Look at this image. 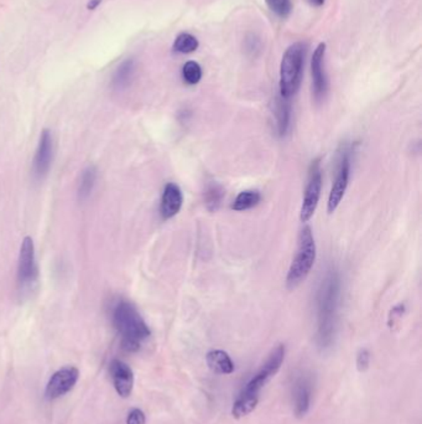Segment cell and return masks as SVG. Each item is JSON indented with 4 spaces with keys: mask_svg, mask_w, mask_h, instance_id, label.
<instances>
[{
    "mask_svg": "<svg viewBox=\"0 0 422 424\" xmlns=\"http://www.w3.org/2000/svg\"><path fill=\"white\" fill-rule=\"evenodd\" d=\"M80 378V371L75 366H66L60 369L50 377L45 396L48 401L58 400L68 393L76 386Z\"/></svg>",
    "mask_w": 422,
    "mask_h": 424,
    "instance_id": "10",
    "label": "cell"
},
{
    "mask_svg": "<svg viewBox=\"0 0 422 424\" xmlns=\"http://www.w3.org/2000/svg\"><path fill=\"white\" fill-rule=\"evenodd\" d=\"M183 196L181 189L176 184L168 183L163 189L161 203H160V215L163 220H170L176 216L183 208Z\"/></svg>",
    "mask_w": 422,
    "mask_h": 424,
    "instance_id": "14",
    "label": "cell"
},
{
    "mask_svg": "<svg viewBox=\"0 0 422 424\" xmlns=\"http://www.w3.org/2000/svg\"><path fill=\"white\" fill-rule=\"evenodd\" d=\"M265 3L268 5L269 9L281 19H286L288 15L291 14V10H293L291 0H265Z\"/></svg>",
    "mask_w": 422,
    "mask_h": 424,
    "instance_id": "22",
    "label": "cell"
},
{
    "mask_svg": "<svg viewBox=\"0 0 422 424\" xmlns=\"http://www.w3.org/2000/svg\"><path fill=\"white\" fill-rule=\"evenodd\" d=\"M53 159V138L51 132L43 129L38 140V149L33 161V175L36 180H43L51 168Z\"/></svg>",
    "mask_w": 422,
    "mask_h": 424,
    "instance_id": "11",
    "label": "cell"
},
{
    "mask_svg": "<svg viewBox=\"0 0 422 424\" xmlns=\"http://www.w3.org/2000/svg\"><path fill=\"white\" fill-rule=\"evenodd\" d=\"M322 190V170L320 159L312 161L311 168L308 171V181H307L305 196L303 205L300 210V220L307 222L311 220L313 213L316 211L317 205L320 201Z\"/></svg>",
    "mask_w": 422,
    "mask_h": 424,
    "instance_id": "9",
    "label": "cell"
},
{
    "mask_svg": "<svg viewBox=\"0 0 422 424\" xmlns=\"http://www.w3.org/2000/svg\"><path fill=\"white\" fill-rule=\"evenodd\" d=\"M355 365H357V370L359 372H365L369 369L370 352L367 349H360L358 351Z\"/></svg>",
    "mask_w": 422,
    "mask_h": 424,
    "instance_id": "24",
    "label": "cell"
},
{
    "mask_svg": "<svg viewBox=\"0 0 422 424\" xmlns=\"http://www.w3.org/2000/svg\"><path fill=\"white\" fill-rule=\"evenodd\" d=\"M38 282V265L35 255L34 241L31 237H25L20 247L18 263V285L20 293H28L34 290Z\"/></svg>",
    "mask_w": 422,
    "mask_h": 424,
    "instance_id": "6",
    "label": "cell"
},
{
    "mask_svg": "<svg viewBox=\"0 0 422 424\" xmlns=\"http://www.w3.org/2000/svg\"><path fill=\"white\" fill-rule=\"evenodd\" d=\"M183 81L190 86L200 83L202 78V68L200 63L196 61H188L185 63L183 68Z\"/></svg>",
    "mask_w": 422,
    "mask_h": 424,
    "instance_id": "21",
    "label": "cell"
},
{
    "mask_svg": "<svg viewBox=\"0 0 422 424\" xmlns=\"http://www.w3.org/2000/svg\"><path fill=\"white\" fill-rule=\"evenodd\" d=\"M305 45L295 43L283 53L280 65V97L290 100L296 95L303 80Z\"/></svg>",
    "mask_w": 422,
    "mask_h": 424,
    "instance_id": "4",
    "label": "cell"
},
{
    "mask_svg": "<svg viewBox=\"0 0 422 424\" xmlns=\"http://www.w3.org/2000/svg\"><path fill=\"white\" fill-rule=\"evenodd\" d=\"M260 194L253 190H247L235 198L234 203L232 205V208L234 211H247L250 208H255L260 203Z\"/></svg>",
    "mask_w": 422,
    "mask_h": 424,
    "instance_id": "18",
    "label": "cell"
},
{
    "mask_svg": "<svg viewBox=\"0 0 422 424\" xmlns=\"http://www.w3.org/2000/svg\"><path fill=\"white\" fill-rule=\"evenodd\" d=\"M350 175V150L348 145L342 147L338 153V163H337L336 179L333 181L331 193L328 196L327 211L328 213L336 211L338 205L341 203L342 198L345 196V190L348 188Z\"/></svg>",
    "mask_w": 422,
    "mask_h": 424,
    "instance_id": "8",
    "label": "cell"
},
{
    "mask_svg": "<svg viewBox=\"0 0 422 424\" xmlns=\"http://www.w3.org/2000/svg\"><path fill=\"white\" fill-rule=\"evenodd\" d=\"M135 68H136L133 58H128L120 63L113 75V80H112L113 87L117 90H123L125 87L129 86L131 80L134 78Z\"/></svg>",
    "mask_w": 422,
    "mask_h": 424,
    "instance_id": "16",
    "label": "cell"
},
{
    "mask_svg": "<svg viewBox=\"0 0 422 424\" xmlns=\"http://www.w3.org/2000/svg\"><path fill=\"white\" fill-rule=\"evenodd\" d=\"M340 290V275L336 270H328L317 293L316 342L322 351L330 350L336 341Z\"/></svg>",
    "mask_w": 422,
    "mask_h": 424,
    "instance_id": "1",
    "label": "cell"
},
{
    "mask_svg": "<svg viewBox=\"0 0 422 424\" xmlns=\"http://www.w3.org/2000/svg\"><path fill=\"white\" fill-rule=\"evenodd\" d=\"M103 0H88L87 3V9L88 10H96L99 5H101Z\"/></svg>",
    "mask_w": 422,
    "mask_h": 424,
    "instance_id": "27",
    "label": "cell"
},
{
    "mask_svg": "<svg viewBox=\"0 0 422 424\" xmlns=\"http://www.w3.org/2000/svg\"><path fill=\"white\" fill-rule=\"evenodd\" d=\"M198 46H200V43L193 35L188 34V33H181L175 39L173 48L175 53L186 55V53H195Z\"/></svg>",
    "mask_w": 422,
    "mask_h": 424,
    "instance_id": "19",
    "label": "cell"
},
{
    "mask_svg": "<svg viewBox=\"0 0 422 424\" xmlns=\"http://www.w3.org/2000/svg\"><path fill=\"white\" fill-rule=\"evenodd\" d=\"M325 56H326V43H320L315 48L311 60L312 86H313V95L317 102L325 100L328 91V81L325 71Z\"/></svg>",
    "mask_w": 422,
    "mask_h": 424,
    "instance_id": "12",
    "label": "cell"
},
{
    "mask_svg": "<svg viewBox=\"0 0 422 424\" xmlns=\"http://www.w3.org/2000/svg\"><path fill=\"white\" fill-rule=\"evenodd\" d=\"M285 355H286V347L283 344L278 345L269 354L264 364L244 386V388L242 390L238 398L233 403L232 415L234 418L237 420L243 418L245 415H250L256 408V406L259 403L261 391L264 390L265 386L268 385L270 380L283 366Z\"/></svg>",
    "mask_w": 422,
    "mask_h": 424,
    "instance_id": "2",
    "label": "cell"
},
{
    "mask_svg": "<svg viewBox=\"0 0 422 424\" xmlns=\"http://www.w3.org/2000/svg\"><path fill=\"white\" fill-rule=\"evenodd\" d=\"M315 391V380L311 372L298 371L293 377L291 386L293 396V415L298 418H303L311 410L312 400Z\"/></svg>",
    "mask_w": 422,
    "mask_h": 424,
    "instance_id": "7",
    "label": "cell"
},
{
    "mask_svg": "<svg viewBox=\"0 0 422 424\" xmlns=\"http://www.w3.org/2000/svg\"><path fill=\"white\" fill-rule=\"evenodd\" d=\"M112 323L120 336V344L125 351L136 352L141 344L151 335L148 324L140 315L134 304L119 300L112 312Z\"/></svg>",
    "mask_w": 422,
    "mask_h": 424,
    "instance_id": "3",
    "label": "cell"
},
{
    "mask_svg": "<svg viewBox=\"0 0 422 424\" xmlns=\"http://www.w3.org/2000/svg\"><path fill=\"white\" fill-rule=\"evenodd\" d=\"M96 181L97 169L94 166H88L87 169L83 170L78 185V196L81 200H86L91 196L92 191L96 186Z\"/></svg>",
    "mask_w": 422,
    "mask_h": 424,
    "instance_id": "17",
    "label": "cell"
},
{
    "mask_svg": "<svg viewBox=\"0 0 422 424\" xmlns=\"http://www.w3.org/2000/svg\"><path fill=\"white\" fill-rule=\"evenodd\" d=\"M146 423V415H145L144 410L140 408H133L128 413L126 417V424H145Z\"/></svg>",
    "mask_w": 422,
    "mask_h": 424,
    "instance_id": "25",
    "label": "cell"
},
{
    "mask_svg": "<svg viewBox=\"0 0 422 424\" xmlns=\"http://www.w3.org/2000/svg\"><path fill=\"white\" fill-rule=\"evenodd\" d=\"M223 190L218 185H212L207 189L206 191V205L207 208L211 211H216L217 208L221 205L222 198H223Z\"/></svg>",
    "mask_w": 422,
    "mask_h": 424,
    "instance_id": "23",
    "label": "cell"
},
{
    "mask_svg": "<svg viewBox=\"0 0 422 424\" xmlns=\"http://www.w3.org/2000/svg\"><path fill=\"white\" fill-rule=\"evenodd\" d=\"M316 243L311 228L303 227L298 236V251L288 270L286 285L288 288L298 287L311 272L316 260Z\"/></svg>",
    "mask_w": 422,
    "mask_h": 424,
    "instance_id": "5",
    "label": "cell"
},
{
    "mask_svg": "<svg viewBox=\"0 0 422 424\" xmlns=\"http://www.w3.org/2000/svg\"><path fill=\"white\" fill-rule=\"evenodd\" d=\"M404 310H405V307L404 305H398V307H395V308L391 310V313H390V317H389V325L390 327H393L394 324L398 322L400 317L403 315Z\"/></svg>",
    "mask_w": 422,
    "mask_h": 424,
    "instance_id": "26",
    "label": "cell"
},
{
    "mask_svg": "<svg viewBox=\"0 0 422 424\" xmlns=\"http://www.w3.org/2000/svg\"><path fill=\"white\" fill-rule=\"evenodd\" d=\"M326 0H308V3L315 6V8H321L322 5L325 4Z\"/></svg>",
    "mask_w": 422,
    "mask_h": 424,
    "instance_id": "28",
    "label": "cell"
},
{
    "mask_svg": "<svg viewBox=\"0 0 422 424\" xmlns=\"http://www.w3.org/2000/svg\"><path fill=\"white\" fill-rule=\"evenodd\" d=\"M288 100H285L283 97L278 98L276 102V120H278V134H286L288 124H290V106L288 103Z\"/></svg>",
    "mask_w": 422,
    "mask_h": 424,
    "instance_id": "20",
    "label": "cell"
},
{
    "mask_svg": "<svg viewBox=\"0 0 422 424\" xmlns=\"http://www.w3.org/2000/svg\"><path fill=\"white\" fill-rule=\"evenodd\" d=\"M207 365L212 371L220 375H230L235 370L234 362L228 352L223 350H212L206 356Z\"/></svg>",
    "mask_w": 422,
    "mask_h": 424,
    "instance_id": "15",
    "label": "cell"
},
{
    "mask_svg": "<svg viewBox=\"0 0 422 424\" xmlns=\"http://www.w3.org/2000/svg\"><path fill=\"white\" fill-rule=\"evenodd\" d=\"M109 373L117 393L121 398H128L134 388V372L131 367L124 361L114 359L109 365Z\"/></svg>",
    "mask_w": 422,
    "mask_h": 424,
    "instance_id": "13",
    "label": "cell"
}]
</instances>
